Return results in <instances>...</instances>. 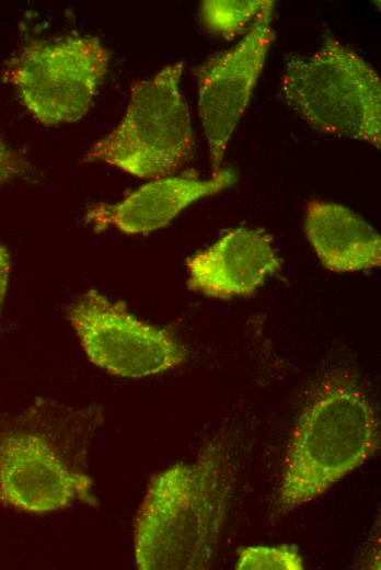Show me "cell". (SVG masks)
I'll return each instance as SVG.
<instances>
[{
    "label": "cell",
    "mask_w": 381,
    "mask_h": 570,
    "mask_svg": "<svg viewBox=\"0 0 381 570\" xmlns=\"http://www.w3.org/2000/svg\"><path fill=\"white\" fill-rule=\"evenodd\" d=\"M184 62L137 81L119 124L95 141L83 162H103L141 179L170 176L194 155L188 105L180 90Z\"/></svg>",
    "instance_id": "5b68a950"
},
{
    "label": "cell",
    "mask_w": 381,
    "mask_h": 570,
    "mask_svg": "<svg viewBox=\"0 0 381 570\" xmlns=\"http://www.w3.org/2000/svg\"><path fill=\"white\" fill-rule=\"evenodd\" d=\"M281 93L312 128L380 149V77L336 38L325 37L313 54L290 55L281 76Z\"/></svg>",
    "instance_id": "277c9868"
},
{
    "label": "cell",
    "mask_w": 381,
    "mask_h": 570,
    "mask_svg": "<svg viewBox=\"0 0 381 570\" xmlns=\"http://www.w3.org/2000/svg\"><path fill=\"white\" fill-rule=\"evenodd\" d=\"M304 230L319 260L336 273L380 266V235L348 207L321 200L305 205Z\"/></svg>",
    "instance_id": "8fae6325"
},
{
    "label": "cell",
    "mask_w": 381,
    "mask_h": 570,
    "mask_svg": "<svg viewBox=\"0 0 381 570\" xmlns=\"http://www.w3.org/2000/svg\"><path fill=\"white\" fill-rule=\"evenodd\" d=\"M32 171L30 161L19 151L9 147L0 136V186Z\"/></svg>",
    "instance_id": "5bb4252c"
},
{
    "label": "cell",
    "mask_w": 381,
    "mask_h": 570,
    "mask_svg": "<svg viewBox=\"0 0 381 570\" xmlns=\"http://www.w3.org/2000/svg\"><path fill=\"white\" fill-rule=\"evenodd\" d=\"M233 472L217 441L149 481L134 524L141 570H205L213 562L232 499Z\"/></svg>",
    "instance_id": "7a4b0ae2"
},
{
    "label": "cell",
    "mask_w": 381,
    "mask_h": 570,
    "mask_svg": "<svg viewBox=\"0 0 381 570\" xmlns=\"http://www.w3.org/2000/svg\"><path fill=\"white\" fill-rule=\"evenodd\" d=\"M108 62L99 37L68 35L23 46L8 61L3 79L36 121L53 126L88 113Z\"/></svg>",
    "instance_id": "8992f818"
},
{
    "label": "cell",
    "mask_w": 381,
    "mask_h": 570,
    "mask_svg": "<svg viewBox=\"0 0 381 570\" xmlns=\"http://www.w3.org/2000/svg\"><path fill=\"white\" fill-rule=\"evenodd\" d=\"M380 426L365 390L346 372L312 391L286 449L275 506L280 514L311 502L379 448Z\"/></svg>",
    "instance_id": "3957f363"
},
{
    "label": "cell",
    "mask_w": 381,
    "mask_h": 570,
    "mask_svg": "<svg viewBox=\"0 0 381 570\" xmlns=\"http://www.w3.org/2000/svg\"><path fill=\"white\" fill-rule=\"evenodd\" d=\"M274 5V1L267 0L242 39L208 57L195 71L198 112L213 172L220 170L229 140L264 68L275 37Z\"/></svg>",
    "instance_id": "ba28073f"
},
{
    "label": "cell",
    "mask_w": 381,
    "mask_h": 570,
    "mask_svg": "<svg viewBox=\"0 0 381 570\" xmlns=\"http://www.w3.org/2000/svg\"><path fill=\"white\" fill-rule=\"evenodd\" d=\"M12 269L11 255L8 249L0 242V317L8 292Z\"/></svg>",
    "instance_id": "9a60e30c"
},
{
    "label": "cell",
    "mask_w": 381,
    "mask_h": 570,
    "mask_svg": "<svg viewBox=\"0 0 381 570\" xmlns=\"http://www.w3.org/2000/svg\"><path fill=\"white\" fill-rule=\"evenodd\" d=\"M103 421L99 406H68L47 397L0 414V503L33 514L76 502L96 506L88 458Z\"/></svg>",
    "instance_id": "6da1fadb"
},
{
    "label": "cell",
    "mask_w": 381,
    "mask_h": 570,
    "mask_svg": "<svg viewBox=\"0 0 381 570\" xmlns=\"http://www.w3.org/2000/svg\"><path fill=\"white\" fill-rule=\"evenodd\" d=\"M186 266L190 290L227 299L251 295L281 263L269 235L241 227L189 256Z\"/></svg>",
    "instance_id": "30bf717a"
},
{
    "label": "cell",
    "mask_w": 381,
    "mask_h": 570,
    "mask_svg": "<svg viewBox=\"0 0 381 570\" xmlns=\"http://www.w3.org/2000/svg\"><path fill=\"white\" fill-rule=\"evenodd\" d=\"M234 181L230 169H220L207 180L195 172L155 179L117 203L90 206L84 221L95 232L115 228L127 235L148 233L166 226L192 203L223 191Z\"/></svg>",
    "instance_id": "9c48e42d"
},
{
    "label": "cell",
    "mask_w": 381,
    "mask_h": 570,
    "mask_svg": "<svg viewBox=\"0 0 381 570\" xmlns=\"http://www.w3.org/2000/svg\"><path fill=\"white\" fill-rule=\"evenodd\" d=\"M303 560L297 547L247 546L240 550L238 570H302Z\"/></svg>",
    "instance_id": "4fadbf2b"
},
{
    "label": "cell",
    "mask_w": 381,
    "mask_h": 570,
    "mask_svg": "<svg viewBox=\"0 0 381 570\" xmlns=\"http://www.w3.org/2000/svg\"><path fill=\"white\" fill-rule=\"evenodd\" d=\"M88 360L108 374L140 378L185 363L187 350L168 329L132 315L126 304L88 289L66 307Z\"/></svg>",
    "instance_id": "52a82bcc"
},
{
    "label": "cell",
    "mask_w": 381,
    "mask_h": 570,
    "mask_svg": "<svg viewBox=\"0 0 381 570\" xmlns=\"http://www.w3.org/2000/svg\"><path fill=\"white\" fill-rule=\"evenodd\" d=\"M267 0H207L200 5V19L212 34L233 39L249 30Z\"/></svg>",
    "instance_id": "7c38bea8"
}]
</instances>
